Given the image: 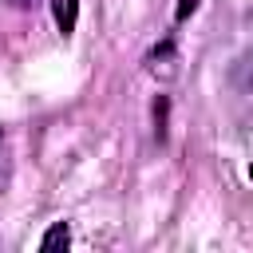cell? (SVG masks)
Listing matches in <instances>:
<instances>
[{
	"mask_svg": "<svg viewBox=\"0 0 253 253\" xmlns=\"http://www.w3.org/2000/svg\"><path fill=\"white\" fill-rule=\"evenodd\" d=\"M51 12H55V28L63 36H71L75 32V20H79V0H55Z\"/></svg>",
	"mask_w": 253,
	"mask_h": 253,
	"instance_id": "obj_1",
	"label": "cell"
},
{
	"mask_svg": "<svg viewBox=\"0 0 253 253\" xmlns=\"http://www.w3.org/2000/svg\"><path fill=\"white\" fill-rule=\"evenodd\" d=\"M67 245H71V225H67V221H55V225L43 233V241H40L43 253H55V249H67Z\"/></svg>",
	"mask_w": 253,
	"mask_h": 253,
	"instance_id": "obj_2",
	"label": "cell"
},
{
	"mask_svg": "<svg viewBox=\"0 0 253 253\" xmlns=\"http://www.w3.org/2000/svg\"><path fill=\"white\" fill-rule=\"evenodd\" d=\"M150 71L154 75H162V79H170L174 75V43L166 40L158 51H150Z\"/></svg>",
	"mask_w": 253,
	"mask_h": 253,
	"instance_id": "obj_3",
	"label": "cell"
},
{
	"mask_svg": "<svg viewBox=\"0 0 253 253\" xmlns=\"http://www.w3.org/2000/svg\"><path fill=\"white\" fill-rule=\"evenodd\" d=\"M194 8H198V0H182V4H178V12H174V16H178V20H186V16H190V12H194Z\"/></svg>",
	"mask_w": 253,
	"mask_h": 253,
	"instance_id": "obj_4",
	"label": "cell"
},
{
	"mask_svg": "<svg viewBox=\"0 0 253 253\" xmlns=\"http://www.w3.org/2000/svg\"><path fill=\"white\" fill-rule=\"evenodd\" d=\"M8 186V162H0V190Z\"/></svg>",
	"mask_w": 253,
	"mask_h": 253,
	"instance_id": "obj_5",
	"label": "cell"
},
{
	"mask_svg": "<svg viewBox=\"0 0 253 253\" xmlns=\"http://www.w3.org/2000/svg\"><path fill=\"white\" fill-rule=\"evenodd\" d=\"M249 178H253V166H249Z\"/></svg>",
	"mask_w": 253,
	"mask_h": 253,
	"instance_id": "obj_6",
	"label": "cell"
},
{
	"mask_svg": "<svg viewBox=\"0 0 253 253\" xmlns=\"http://www.w3.org/2000/svg\"><path fill=\"white\" fill-rule=\"evenodd\" d=\"M0 138H4V134H0Z\"/></svg>",
	"mask_w": 253,
	"mask_h": 253,
	"instance_id": "obj_7",
	"label": "cell"
}]
</instances>
